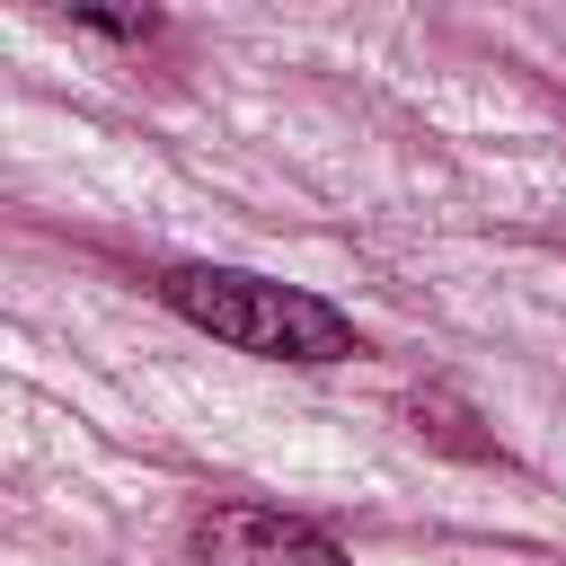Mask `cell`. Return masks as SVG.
<instances>
[{"mask_svg": "<svg viewBox=\"0 0 566 566\" xmlns=\"http://www.w3.org/2000/svg\"><path fill=\"white\" fill-rule=\"evenodd\" d=\"M159 301H168L186 327H203L212 345L256 354V363H345V354H363V336H354L345 310H327V301L301 292V283H274V274L177 265V274H159Z\"/></svg>", "mask_w": 566, "mask_h": 566, "instance_id": "cell-1", "label": "cell"}, {"mask_svg": "<svg viewBox=\"0 0 566 566\" xmlns=\"http://www.w3.org/2000/svg\"><path fill=\"white\" fill-rule=\"evenodd\" d=\"M195 557L203 566H345V548L274 504H212L195 522Z\"/></svg>", "mask_w": 566, "mask_h": 566, "instance_id": "cell-2", "label": "cell"}, {"mask_svg": "<svg viewBox=\"0 0 566 566\" xmlns=\"http://www.w3.org/2000/svg\"><path fill=\"white\" fill-rule=\"evenodd\" d=\"M460 424H469V416H460L451 398H416V433H433V442H451V451H486V442L460 433Z\"/></svg>", "mask_w": 566, "mask_h": 566, "instance_id": "cell-3", "label": "cell"}, {"mask_svg": "<svg viewBox=\"0 0 566 566\" xmlns=\"http://www.w3.org/2000/svg\"><path fill=\"white\" fill-rule=\"evenodd\" d=\"M80 27H88V35H124V44L159 35V18H97V9H80Z\"/></svg>", "mask_w": 566, "mask_h": 566, "instance_id": "cell-4", "label": "cell"}]
</instances>
